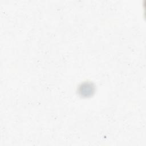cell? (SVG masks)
<instances>
[{
    "instance_id": "obj_1",
    "label": "cell",
    "mask_w": 146,
    "mask_h": 146,
    "mask_svg": "<svg viewBox=\"0 0 146 146\" xmlns=\"http://www.w3.org/2000/svg\"><path fill=\"white\" fill-rule=\"evenodd\" d=\"M77 92L78 95L82 98H90L94 94L95 86L91 82H83L78 86Z\"/></svg>"
}]
</instances>
